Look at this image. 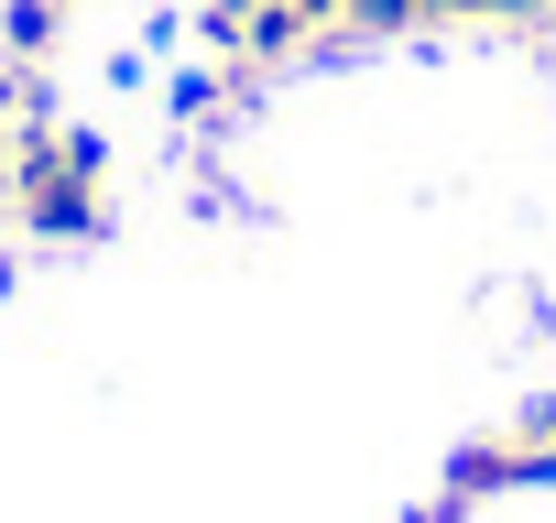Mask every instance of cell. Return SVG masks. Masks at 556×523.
Listing matches in <instances>:
<instances>
[{"label": "cell", "instance_id": "obj_1", "mask_svg": "<svg viewBox=\"0 0 556 523\" xmlns=\"http://www.w3.org/2000/svg\"><path fill=\"white\" fill-rule=\"evenodd\" d=\"M12 207L45 240H88L99 229V142L88 131H23L12 142Z\"/></svg>", "mask_w": 556, "mask_h": 523}]
</instances>
